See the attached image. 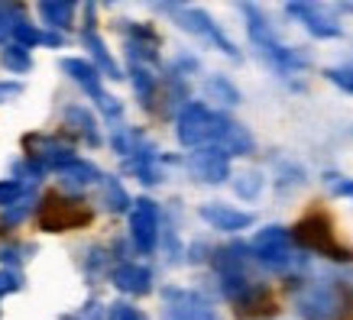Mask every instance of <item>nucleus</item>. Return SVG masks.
Returning <instances> with one entry per match:
<instances>
[{
    "mask_svg": "<svg viewBox=\"0 0 353 320\" xmlns=\"http://www.w3.org/2000/svg\"><path fill=\"white\" fill-rule=\"evenodd\" d=\"M32 184H23V182H0V207H10V204H17L23 198V194L30 191Z\"/></svg>",
    "mask_w": 353,
    "mask_h": 320,
    "instance_id": "bb28decb",
    "label": "nucleus"
},
{
    "mask_svg": "<svg viewBox=\"0 0 353 320\" xmlns=\"http://www.w3.org/2000/svg\"><path fill=\"white\" fill-rule=\"evenodd\" d=\"M104 201H108V207L114 213H120V211H127L130 204V198H127V191H123V188H120V182L117 178H104Z\"/></svg>",
    "mask_w": 353,
    "mask_h": 320,
    "instance_id": "4be33fe9",
    "label": "nucleus"
},
{
    "mask_svg": "<svg viewBox=\"0 0 353 320\" xmlns=\"http://www.w3.org/2000/svg\"><path fill=\"white\" fill-rule=\"evenodd\" d=\"M23 146H26V159L39 162L46 171L49 169L62 171L65 165H72V162L78 159L68 146H59V142H52V139H46V136H26L23 139Z\"/></svg>",
    "mask_w": 353,
    "mask_h": 320,
    "instance_id": "9b49d317",
    "label": "nucleus"
},
{
    "mask_svg": "<svg viewBox=\"0 0 353 320\" xmlns=\"http://www.w3.org/2000/svg\"><path fill=\"white\" fill-rule=\"evenodd\" d=\"M43 45H62V32H43Z\"/></svg>",
    "mask_w": 353,
    "mask_h": 320,
    "instance_id": "f704fd0d",
    "label": "nucleus"
},
{
    "mask_svg": "<svg viewBox=\"0 0 353 320\" xmlns=\"http://www.w3.org/2000/svg\"><path fill=\"white\" fill-rule=\"evenodd\" d=\"M0 62H3V68H10V72H17V75H23V72H30L32 68L30 49H23V45H17V43H7L3 49H0Z\"/></svg>",
    "mask_w": 353,
    "mask_h": 320,
    "instance_id": "aec40b11",
    "label": "nucleus"
},
{
    "mask_svg": "<svg viewBox=\"0 0 353 320\" xmlns=\"http://www.w3.org/2000/svg\"><path fill=\"white\" fill-rule=\"evenodd\" d=\"M292 236H295V243H299L301 249H308V253L337 259V262H350L353 259V253L337 239L331 220H327L324 213H308V217H301L299 224H295V230H292Z\"/></svg>",
    "mask_w": 353,
    "mask_h": 320,
    "instance_id": "f03ea898",
    "label": "nucleus"
},
{
    "mask_svg": "<svg viewBox=\"0 0 353 320\" xmlns=\"http://www.w3.org/2000/svg\"><path fill=\"white\" fill-rule=\"evenodd\" d=\"M20 253H30L26 246H3L0 249V262H20V259H26V256H20Z\"/></svg>",
    "mask_w": 353,
    "mask_h": 320,
    "instance_id": "2f4dec72",
    "label": "nucleus"
},
{
    "mask_svg": "<svg viewBox=\"0 0 353 320\" xmlns=\"http://www.w3.org/2000/svg\"><path fill=\"white\" fill-rule=\"evenodd\" d=\"M13 43L23 45V49H32V45H43V32L30 26L26 20H13Z\"/></svg>",
    "mask_w": 353,
    "mask_h": 320,
    "instance_id": "b1692460",
    "label": "nucleus"
},
{
    "mask_svg": "<svg viewBox=\"0 0 353 320\" xmlns=\"http://www.w3.org/2000/svg\"><path fill=\"white\" fill-rule=\"evenodd\" d=\"M208 97H217V100H224V104H240V94H236V87L227 81V78H211L208 85H204Z\"/></svg>",
    "mask_w": 353,
    "mask_h": 320,
    "instance_id": "5701e85b",
    "label": "nucleus"
},
{
    "mask_svg": "<svg viewBox=\"0 0 353 320\" xmlns=\"http://www.w3.org/2000/svg\"><path fill=\"white\" fill-rule=\"evenodd\" d=\"M162 10L169 13L172 20L179 23L185 32H192V36L204 39V43H211L214 49H221L224 55H230V58H240L236 45L227 39L224 32L217 30V23L211 20V17H208L204 10H198V7H182V3H162Z\"/></svg>",
    "mask_w": 353,
    "mask_h": 320,
    "instance_id": "423d86ee",
    "label": "nucleus"
},
{
    "mask_svg": "<svg viewBox=\"0 0 353 320\" xmlns=\"http://www.w3.org/2000/svg\"><path fill=\"white\" fill-rule=\"evenodd\" d=\"M162 320H217L214 308L194 295V291H165V308H162Z\"/></svg>",
    "mask_w": 353,
    "mask_h": 320,
    "instance_id": "1a4fd4ad",
    "label": "nucleus"
},
{
    "mask_svg": "<svg viewBox=\"0 0 353 320\" xmlns=\"http://www.w3.org/2000/svg\"><path fill=\"white\" fill-rule=\"evenodd\" d=\"M198 213H201L204 224H211L214 230H224V233H236V230L253 226V213L234 211V207H227V204H201Z\"/></svg>",
    "mask_w": 353,
    "mask_h": 320,
    "instance_id": "f8f14e48",
    "label": "nucleus"
},
{
    "mask_svg": "<svg viewBox=\"0 0 353 320\" xmlns=\"http://www.w3.org/2000/svg\"><path fill=\"white\" fill-rule=\"evenodd\" d=\"M59 175H62V182L68 184V188H88L91 182L101 178V171H97L91 162H85V159H75L72 165H65Z\"/></svg>",
    "mask_w": 353,
    "mask_h": 320,
    "instance_id": "a211bd4d",
    "label": "nucleus"
},
{
    "mask_svg": "<svg viewBox=\"0 0 353 320\" xmlns=\"http://www.w3.org/2000/svg\"><path fill=\"white\" fill-rule=\"evenodd\" d=\"M236 194H240V198H246V201H250V198H256L259 194V188H263V175H259V171H246V175H240V178H236Z\"/></svg>",
    "mask_w": 353,
    "mask_h": 320,
    "instance_id": "a878e982",
    "label": "nucleus"
},
{
    "mask_svg": "<svg viewBox=\"0 0 353 320\" xmlns=\"http://www.w3.org/2000/svg\"><path fill=\"white\" fill-rule=\"evenodd\" d=\"M295 308L305 320H337L341 314H347V295L331 281H318L299 291Z\"/></svg>",
    "mask_w": 353,
    "mask_h": 320,
    "instance_id": "39448f33",
    "label": "nucleus"
},
{
    "mask_svg": "<svg viewBox=\"0 0 353 320\" xmlns=\"http://www.w3.org/2000/svg\"><path fill=\"white\" fill-rule=\"evenodd\" d=\"M65 120H68V123H72V127H75L78 133H81L88 142H91V146H97V142H101L97 123H94V117L88 114L85 107H68V110H65Z\"/></svg>",
    "mask_w": 353,
    "mask_h": 320,
    "instance_id": "6ab92c4d",
    "label": "nucleus"
},
{
    "mask_svg": "<svg viewBox=\"0 0 353 320\" xmlns=\"http://www.w3.org/2000/svg\"><path fill=\"white\" fill-rule=\"evenodd\" d=\"M36 204V198H32V188L26 194H23L17 204H10V207H3V213H0V226H17L30 213V207Z\"/></svg>",
    "mask_w": 353,
    "mask_h": 320,
    "instance_id": "412c9836",
    "label": "nucleus"
},
{
    "mask_svg": "<svg viewBox=\"0 0 353 320\" xmlns=\"http://www.w3.org/2000/svg\"><path fill=\"white\" fill-rule=\"evenodd\" d=\"M230 127H234V120H227L224 114H214L204 104H185L179 110L175 133L185 149H221Z\"/></svg>",
    "mask_w": 353,
    "mask_h": 320,
    "instance_id": "f257e3e1",
    "label": "nucleus"
},
{
    "mask_svg": "<svg viewBox=\"0 0 353 320\" xmlns=\"http://www.w3.org/2000/svg\"><path fill=\"white\" fill-rule=\"evenodd\" d=\"M62 72H68V75L75 78L78 85H81V91H85L91 100H97V107H101L108 117H120V104L110 94H104L101 72H97L91 62H85V58H62Z\"/></svg>",
    "mask_w": 353,
    "mask_h": 320,
    "instance_id": "0eeeda50",
    "label": "nucleus"
},
{
    "mask_svg": "<svg viewBox=\"0 0 353 320\" xmlns=\"http://www.w3.org/2000/svg\"><path fill=\"white\" fill-rule=\"evenodd\" d=\"M94 220V211L85 207L81 201H68L62 194H49L39 204V226L46 233H68V230H81Z\"/></svg>",
    "mask_w": 353,
    "mask_h": 320,
    "instance_id": "20e7f679",
    "label": "nucleus"
},
{
    "mask_svg": "<svg viewBox=\"0 0 353 320\" xmlns=\"http://www.w3.org/2000/svg\"><path fill=\"white\" fill-rule=\"evenodd\" d=\"M327 75V81H334L337 87H343V91H350L353 94V72H343V68H331V72H324Z\"/></svg>",
    "mask_w": 353,
    "mask_h": 320,
    "instance_id": "7c9ffc66",
    "label": "nucleus"
},
{
    "mask_svg": "<svg viewBox=\"0 0 353 320\" xmlns=\"http://www.w3.org/2000/svg\"><path fill=\"white\" fill-rule=\"evenodd\" d=\"M285 13L299 17V20L308 26L311 36H321V39H334V36H341V26H337L334 20H327L314 3H285Z\"/></svg>",
    "mask_w": 353,
    "mask_h": 320,
    "instance_id": "4468645a",
    "label": "nucleus"
},
{
    "mask_svg": "<svg viewBox=\"0 0 353 320\" xmlns=\"http://www.w3.org/2000/svg\"><path fill=\"white\" fill-rule=\"evenodd\" d=\"M324 182L334 194H343V198H353V182L350 178H341V175H324Z\"/></svg>",
    "mask_w": 353,
    "mask_h": 320,
    "instance_id": "c85d7f7f",
    "label": "nucleus"
},
{
    "mask_svg": "<svg viewBox=\"0 0 353 320\" xmlns=\"http://www.w3.org/2000/svg\"><path fill=\"white\" fill-rule=\"evenodd\" d=\"M108 320H143V314L137 308H130V304H110Z\"/></svg>",
    "mask_w": 353,
    "mask_h": 320,
    "instance_id": "c756f323",
    "label": "nucleus"
},
{
    "mask_svg": "<svg viewBox=\"0 0 353 320\" xmlns=\"http://www.w3.org/2000/svg\"><path fill=\"white\" fill-rule=\"evenodd\" d=\"M23 281L17 272H10V268H0V301L7 298V295H13V291H20Z\"/></svg>",
    "mask_w": 353,
    "mask_h": 320,
    "instance_id": "cd10ccee",
    "label": "nucleus"
},
{
    "mask_svg": "<svg viewBox=\"0 0 353 320\" xmlns=\"http://www.w3.org/2000/svg\"><path fill=\"white\" fill-rule=\"evenodd\" d=\"M188 171L204 184H221L230 178V156L221 149H198L188 156Z\"/></svg>",
    "mask_w": 353,
    "mask_h": 320,
    "instance_id": "9d476101",
    "label": "nucleus"
},
{
    "mask_svg": "<svg viewBox=\"0 0 353 320\" xmlns=\"http://www.w3.org/2000/svg\"><path fill=\"white\" fill-rule=\"evenodd\" d=\"M133 87H137V94L143 97V104H150L152 91H156V75H150L143 65H133Z\"/></svg>",
    "mask_w": 353,
    "mask_h": 320,
    "instance_id": "393cba45",
    "label": "nucleus"
},
{
    "mask_svg": "<svg viewBox=\"0 0 353 320\" xmlns=\"http://www.w3.org/2000/svg\"><path fill=\"white\" fill-rule=\"evenodd\" d=\"M130 236L139 253H152L159 243V207L150 198H139L130 207Z\"/></svg>",
    "mask_w": 353,
    "mask_h": 320,
    "instance_id": "6e6552de",
    "label": "nucleus"
},
{
    "mask_svg": "<svg viewBox=\"0 0 353 320\" xmlns=\"http://www.w3.org/2000/svg\"><path fill=\"white\" fill-rule=\"evenodd\" d=\"M81 39H85V45L88 49H91V55H94V62H97V68H101V72H104V75L108 78H114V81H120V65L114 62V58H110V52H108V45L101 43V36H97L94 32V26H88L85 32H81Z\"/></svg>",
    "mask_w": 353,
    "mask_h": 320,
    "instance_id": "2eb2a0df",
    "label": "nucleus"
},
{
    "mask_svg": "<svg viewBox=\"0 0 353 320\" xmlns=\"http://www.w3.org/2000/svg\"><path fill=\"white\" fill-rule=\"evenodd\" d=\"M295 246L299 243H295V236L285 226H266L253 239V256H256L259 266L272 268V272H289V268H295L301 262Z\"/></svg>",
    "mask_w": 353,
    "mask_h": 320,
    "instance_id": "7ed1b4c3",
    "label": "nucleus"
},
{
    "mask_svg": "<svg viewBox=\"0 0 353 320\" xmlns=\"http://www.w3.org/2000/svg\"><path fill=\"white\" fill-rule=\"evenodd\" d=\"M110 281H114V288L123 291V295H150L152 291V275L150 268L143 266H133V262H123V266L114 268V275H110Z\"/></svg>",
    "mask_w": 353,
    "mask_h": 320,
    "instance_id": "ddd939ff",
    "label": "nucleus"
},
{
    "mask_svg": "<svg viewBox=\"0 0 353 320\" xmlns=\"http://www.w3.org/2000/svg\"><path fill=\"white\" fill-rule=\"evenodd\" d=\"M39 17L52 30H68L72 20H75V3H68V0H43L39 3Z\"/></svg>",
    "mask_w": 353,
    "mask_h": 320,
    "instance_id": "dca6fc26",
    "label": "nucleus"
},
{
    "mask_svg": "<svg viewBox=\"0 0 353 320\" xmlns=\"http://www.w3.org/2000/svg\"><path fill=\"white\" fill-rule=\"evenodd\" d=\"M127 169L133 171V175H139V182L143 184H159L165 175H162L159 169V156L156 152H139V156H133V159H127Z\"/></svg>",
    "mask_w": 353,
    "mask_h": 320,
    "instance_id": "f3484780",
    "label": "nucleus"
},
{
    "mask_svg": "<svg viewBox=\"0 0 353 320\" xmlns=\"http://www.w3.org/2000/svg\"><path fill=\"white\" fill-rule=\"evenodd\" d=\"M7 10H10V7H0V45H7L3 39L13 36V26H7Z\"/></svg>",
    "mask_w": 353,
    "mask_h": 320,
    "instance_id": "473e14b6",
    "label": "nucleus"
},
{
    "mask_svg": "<svg viewBox=\"0 0 353 320\" xmlns=\"http://www.w3.org/2000/svg\"><path fill=\"white\" fill-rule=\"evenodd\" d=\"M20 91H23V87L13 85V81H10V85H3V81H0V100H3V97H17Z\"/></svg>",
    "mask_w": 353,
    "mask_h": 320,
    "instance_id": "72a5a7b5",
    "label": "nucleus"
}]
</instances>
